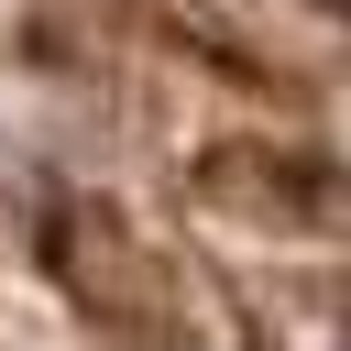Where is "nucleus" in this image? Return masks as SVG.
I'll list each match as a JSON object with an SVG mask.
<instances>
[{"label": "nucleus", "mask_w": 351, "mask_h": 351, "mask_svg": "<svg viewBox=\"0 0 351 351\" xmlns=\"http://www.w3.org/2000/svg\"><path fill=\"white\" fill-rule=\"evenodd\" d=\"M318 11H351V0H318Z\"/></svg>", "instance_id": "obj_1"}, {"label": "nucleus", "mask_w": 351, "mask_h": 351, "mask_svg": "<svg viewBox=\"0 0 351 351\" xmlns=\"http://www.w3.org/2000/svg\"><path fill=\"white\" fill-rule=\"evenodd\" d=\"M340 351H351V340H340Z\"/></svg>", "instance_id": "obj_2"}]
</instances>
